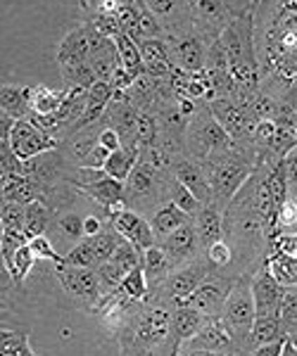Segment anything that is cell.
I'll list each match as a JSON object with an SVG mask.
<instances>
[{"label": "cell", "instance_id": "obj_1", "mask_svg": "<svg viewBox=\"0 0 297 356\" xmlns=\"http://www.w3.org/2000/svg\"><path fill=\"white\" fill-rule=\"evenodd\" d=\"M171 309L174 302L147 297L131 312L127 325L119 332L122 354H176L171 340Z\"/></svg>", "mask_w": 297, "mask_h": 356}, {"label": "cell", "instance_id": "obj_2", "mask_svg": "<svg viewBox=\"0 0 297 356\" xmlns=\"http://www.w3.org/2000/svg\"><path fill=\"white\" fill-rule=\"evenodd\" d=\"M209 176V186H212L214 202L226 209L228 202L236 197V193L245 186L252 171L257 169V147L255 145H236L226 150L219 157L209 159L204 164Z\"/></svg>", "mask_w": 297, "mask_h": 356}, {"label": "cell", "instance_id": "obj_3", "mask_svg": "<svg viewBox=\"0 0 297 356\" xmlns=\"http://www.w3.org/2000/svg\"><path fill=\"white\" fill-rule=\"evenodd\" d=\"M236 145L233 138L226 134V129L216 122V117L209 112L207 102H200L198 112L191 117L184 136V152L200 164H207L209 159L219 157L226 150Z\"/></svg>", "mask_w": 297, "mask_h": 356}, {"label": "cell", "instance_id": "obj_4", "mask_svg": "<svg viewBox=\"0 0 297 356\" xmlns=\"http://www.w3.org/2000/svg\"><path fill=\"white\" fill-rule=\"evenodd\" d=\"M255 271H243L238 275L219 316L228 325V330L233 332V337H236L238 352L241 354H250V330H252V323L257 318V307H255V295H252Z\"/></svg>", "mask_w": 297, "mask_h": 356}, {"label": "cell", "instance_id": "obj_5", "mask_svg": "<svg viewBox=\"0 0 297 356\" xmlns=\"http://www.w3.org/2000/svg\"><path fill=\"white\" fill-rule=\"evenodd\" d=\"M169 181L171 171L159 169V166L141 157L138 164L131 171V176L127 178V183H124L127 186V204L136 211H155L159 204L169 200Z\"/></svg>", "mask_w": 297, "mask_h": 356}, {"label": "cell", "instance_id": "obj_6", "mask_svg": "<svg viewBox=\"0 0 297 356\" xmlns=\"http://www.w3.org/2000/svg\"><path fill=\"white\" fill-rule=\"evenodd\" d=\"M209 112L216 117V122L226 129V134L233 138V143L241 145H252V131H255V114L250 112V105L238 102L233 97H214L207 102Z\"/></svg>", "mask_w": 297, "mask_h": 356}, {"label": "cell", "instance_id": "obj_7", "mask_svg": "<svg viewBox=\"0 0 297 356\" xmlns=\"http://www.w3.org/2000/svg\"><path fill=\"white\" fill-rule=\"evenodd\" d=\"M57 285L72 297L74 302L86 304L88 309L95 307V302L102 297V285L95 268L72 266V264H55Z\"/></svg>", "mask_w": 297, "mask_h": 356}, {"label": "cell", "instance_id": "obj_8", "mask_svg": "<svg viewBox=\"0 0 297 356\" xmlns=\"http://www.w3.org/2000/svg\"><path fill=\"white\" fill-rule=\"evenodd\" d=\"M107 36H102L98 29L93 26V22H86V24L72 29L65 38L57 45V65L62 69H72L83 62H90V55L100 48V43Z\"/></svg>", "mask_w": 297, "mask_h": 356}, {"label": "cell", "instance_id": "obj_9", "mask_svg": "<svg viewBox=\"0 0 297 356\" xmlns=\"http://www.w3.org/2000/svg\"><path fill=\"white\" fill-rule=\"evenodd\" d=\"M214 273V268L209 266V261L204 259V252L198 257V259L184 264V266H176L171 268L169 278L164 280V285L157 290V295L152 297H159V300H167V302H179L184 297L191 295L193 290L198 288L202 280H207L209 275Z\"/></svg>", "mask_w": 297, "mask_h": 356}, {"label": "cell", "instance_id": "obj_10", "mask_svg": "<svg viewBox=\"0 0 297 356\" xmlns=\"http://www.w3.org/2000/svg\"><path fill=\"white\" fill-rule=\"evenodd\" d=\"M179 354L198 356V354H241V352H238L236 337L228 330V325L219 316H214L191 340L179 344Z\"/></svg>", "mask_w": 297, "mask_h": 356}, {"label": "cell", "instance_id": "obj_11", "mask_svg": "<svg viewBox=\"0 0 297 356\" xmlns=\"http://www.w3.org/2000/svg\"><path fill=\"white\" fill-rule=\"evenodd\" d=\"M164 38H167L171 57H174L179 69L195 74L207 67L212 41H207L198 29H188L184 33H174V36H164Z\"/></svg>", "mask_w": 297, "mask_h": 356}, {"label": "cell", "instance_id": "obj_12", "mask_svg": "<svg viewBox=\"0 0 297 356\" xmlns=\"http://www.w3.org/2000/svg\"><path fill=\"white\" fill-rule=\"evenodd\" d=\"M236 278L238 275L212 273L207 280H202L191 295L179 300L176 304L193 307V309H198V312H202L204 316H221V309H224V302L233 288V283H236Z\"/></svg>", "mask_w": 297, "mask_h": 356}, {"label": "cell", "instance_id": "obj_13", "mask_svg": "<svg viewBox=\"0 0 297 356\" xmlns=\"http://www.w3.org/2000/svg\"><path fill=\"white\" fill-rule=\"evenodd\" d=\"M191 13L193 29H198L207 41H216L221 31L233 19V13L226 0H186Z\"/></svg>", "mask_w": 297, "mask_h": 356}, {"label": "cell", "instance_id": "obj_14", "mask_svg": "<svg viewBox=\"0 0 297 356\" xmlns=\"http://www.w3.org/2000/svg\"><path fill=\"white\" fill-rule=\"evenodd\" d=\"M288 292V285H283L276 275L271 273L266 259L262 261V266L257 268L252 275V295H255V307L257 316H278L281 314L283 297Z\"/></svg>", "mask_w": 297, "mask_h": 356}, {"label": "cell", "instance_id": "obj_15", "mask_svg": "<svg viewBox=\"0 0 297 356\" xmlns=\"http://www.w3.org/2000/svg\"><path fill=\"white\" fill-rule=\"evenodd\" d=\"M10 145H13L17 157L31 159L41 152L57 150L62 143L57 140V138L48 136L45 131H41L36 124L29 122V119H19V122L15 124L13 134H10Z\"/></svg>", "mask_w": 297, "mask_h": 356}, {"label": "cell", "instance_id": "obj_16", "mask_svg": "<svg viewBox=\"0 0 297 356\" xmlns=\"http://www.w3.org/2000/svg\"><path fill=\"white\" fill-rule=\"evenodd\" d=\"M107 221H110V226L114 231L119 235H124L127 240H131L141 252L157 245V235L152 231L147 216H143L141 211L131 209V207H127V209H122V211H114V214L107 216Z\"/></svg>", "mask_w": 297, "mask_h": 356}, {"label": "cell", "instance_id": "obj_17", "mask_svg": "<svg viewBox=\"0 0 297 356\" xmlns=\"http://www.w3.org/2000/svg\"><path fill=\"white\" fill-rule=\"evenodd\" d=\"M77 191L81 193L83 197L93 200L95 204L102 207L107 216L114 214V211L127 209V207H129L127 204V186H124L122 181H117V178H112V176H102V178H98V181H93V183L79 186Z\"/></svg>", "mask_w": 297, "mask_h": 356}, {"label": "cell", "instance_id": "obj_18", "mask_svg": "<svg viewBox=\"0 0 297 356\" xmlns=\"http://www.w3.org/2000/svg\"><path fill=\"white\" fill-rule=\"evenodd\" d=\"M159 245L167 252L174 268L184 266V264L198 259V257L202 254V245H200V238H198V231H195V226H193V221L176 228L174 233H169L164 240H159Z\"/></svg>", "mask_w": 297, "mask_h": 356}, {"label": "cell", "instance_id": "obj_19", "mask_svg": "<svg viewBox=\"0 0 297 356\" xmlns=\"http://www.w3.org/2000/svg\"><path fill=\"white\" fill-rule=\"evenodd\" d=\"M171 174H174V178H179L184 186L191 188V191L195 193V197L202 204L214 202L212 186H209V176H207L204 164L195 162V159L188 157V154L184 152V154H179V157L174 159V164H171Z\"/></svg>", "mask_w": 297, "mask_h": 356}, {"label": "cell", "instance_id": "obj_20", "mask_svg": "<svg viewBox=\"0 0 297 356\" xmlns=\"http://www.w3.org/2000/svg\"><path fill=\"white\" fill-rule=\"evenodd\" d=\"M141 3L159 19V24L164 26V36H174V33L193 29L186 0H141Z\"/></svg>", "mask_w": 297, "mask_h": 356}, {"label": "cell", "instance_id": "obj_21", "mask_svg": "<svg viewBox=\"0 0 297 356\" xmlns=\"http://www.w3.org/2000/svg\"><path fill=\"white\" fill-rule=\"evenodd\" d=\"M138 45H141L143 65H145L147 76L169 81L179 67H176L174 57H171L167 38H145V41H141Z\"/></svg>", "mask_w": 297, "mask_h": 356}, {"label": "cell", "instance_id": "obj_22", "mask_svg": "<svg viewBox=\"0 0 297 356\" xmlns=\"http://www.w3.org/2000/svg\"><path fill=\"white\" fill-rule=\"evenodd\" d=\"M209 318H214V316H204L202 312L186 307V304H174V309H171V340L176 344V354H179V344L191 340L195 332L202 330L209 323Z\"/></svg>", "mask_w": 297, "mask_h": 356}, {"label": "cell", "instance_id": "obj_23", "mask_svg": "<svg viewBox=\"0 0 297 356\" xmlns=\"http://www.w3.org/2000/svg\"><path fill=\"white\" fill-rule=\"evenodd\" d=\"M141 264H143V271H145V278H147V288H150V297L157 295V290L164 285V280L169 278L171 273V261L167 257V252L162 250V245H152L147 250H143V257H141Z\"/></svg>", "mask_w": 297, "mask_h": 356}, {"label": "cell", "instance_id": "obj_24", "mask_svg": "<svg viewBox=\"0 0 297 356\" xmlns=\"http://www.w3.org/2000/svg\"><path fill=\"white\" fill-rule=\"evenodd\" d=\"M224 211L226 209H221L216 202H209V204H204L195 214V219H193V226H195V231H198L202 250L224 238Z\"/></svg>", "mask_w": 297, "mask_h": 356}, {"label": "cell", "instance_id": "obj_25", "mask_svg": "<svg viewBox=\"0 0 297 356\" xmlns=\"http://www.w3.org/2000/svg\"><path fill=\"white\" fill-rule=\"evenodd\" d=\"M147 221H150L152 231L157 235V243H159V240H164L169 233H174L176 228L191 223L193 216H188L179 204H174L171 200H167V202H162L150 216H147Z\"/></svg>", "mask_w": 297, "mask_h": 356}, {"label": "cell", "instance_id": "obj_26", "mask_svg": "<svg viewBox=\"0 0 297 356\" xmlns=\"http://www.w3.org/2000/svg\"><path fill=\"white\" fill-rule=\"evenodd\" d=\"M29 90L31 86H17V83H3L0 86V112L10 114L13 119H26L31 112L29 102Z\"/></svg>", "mask_w": 297, "mask_h": 356}, {"label": "cell", "instance_id": "obj_27", "mask_svg": "<svg viewBox=\"0 0 297 356\" xmlns=\"http://www.w3.org/2000/svg\"><path fill=\"white\" fill-rule=\"evenodd\" d=\"M86 216L79 214V211H57L53 228L48 231V235L53 238V243L57 238L70 243L72 247L79 243V240L86 238Z\"/></svg>", "mask_w": 297, "mask_h": 356}, {"label": "cell", "instance_id": "obj_28", "mask_svg": "<svg viewBox=\"0 0 297 356\" xmlns=\"http://www.w3.org/2000/svg\"><path fill=\"white\" fill-rule=\"evenodd\" d=\"M138 159H141L138 145H122L119 150L110 152V157H107V162H105L107 176L127 183V178L131 176V171H134V166L138 164Z\"/></svg>", "mask_w": 297, "mask_h": 356}, {"label": "cell", "instance_id": "obj_29", "mask_svg": "<svg viewBox=\"0 0 297 356\" xmlns=\"http://www.w3.org/2000/svg\"><path fill=\"white\" fill-rule=\"evenodd\" d=\"M57 211L50 209L43 200H36V202H29L26 204V216H24V233L26 238H36V235H45L53 228Z\"/></svg>", "mask_w": 297, "mask_h": 356}, {"label": "cell", "instance_id": "obj_30", "mask_svg": "<svg viewBox=\"0 0 297 356\" xmlns=\"http://www.w3.org/2000/svg\"><path fill=\"white\" fill-rule=\"evenodd\" d=\"M90 67H93L98 79H107V81H110L114 76V72L122 67V57H119L114 38H105V41L100 43V48L90 55Z\"/></svg>", "mask_w": 297, "mask_h": 356}, {"label": "cell", "instance_id": "obj_31", "mask_svg": "<svg viewBox=\"0 0 297 356\" xmlns=\"http://www.w3.org/2000/svg\"><path fill=\"white\" fill-rule=\"evenodd\" d=\"M65 95H67L65 86H62L60 90H53V88H48V86H43V83L31 86V90H29L31 112H36V114H57V110L62 107V102H65Z\"/></svg>", "mask_w": 297, "mask_h": 356}, {"label": "cell", "instance_id": "obj_32", "mask_svg": "<svg viewBox=\"0 0 297 356\" xmlns=\"http://www.w3.org/2000/svg\"><path fill=\"white\" fill-rule=\"evenodd\" d=\"M281 335H288V332L283 330L281 316H257L252 330H250V354H255L257 347L276 340V337H281Z\"/></svg>", "mask_w": 297, "mask_h": 356}, {"label": "cell", "instance_id": "obj_33", "mask_svg": "<svg viewBox=\"0 0 297 356\" xmlns=\"http://www.w3.org/2000/svg\"><path fill=\"white\" fill-rule=\"evenodd\" d=\"M114 43H117L119 57H122V67L127 69L129 74H134L136 79L145 74V65H143V53H141V45L138 41L129 36V33H119L114 36Z\"/></svg>", "mask_w": 297, "mask_h": 356}, {"label": "cell", "instance_id": "obj_34", "mask_svg": "<svg viewBox=\"0 0 297 356\" xmlns=\"http://www.w3.org/2000/svg\"><path fill=\"white\" fill-rule=\"evenodd\" d=\"M0 354L3 356H33L31 340H29L26 330H17L3 325L0 330Z\"/></svg>", "mask_w": 297, "mask_h": 356}, {"label": "cell", "instance_id": "obj_35", "mask_svg": "<svg viewBox=\"0 0 297 356\" xmlns=\"http://www.w3.org/2000/svg\"><path fill=\"white\" fill-rule=\"evenodd\" d=\"M167 195H169L171 202L179 204L188 216H193V219H195V214H198V211L204 207V204L200 202V200L195 197V193H193L188 186H184V183H181L179 178H174V174H171V181H169V191H167Z\"/></svg>", "mask_w": 297, "mask_h": 356}, {"label": "cell", "instance_id": "obj_36", "mask_svg": "<svg viewBox=\"0 0 297 356\" xmlns=\"http://www.w3.org/2000/svg\"><path fill=\"white\" fill-rule=\"evenodd\" d=\"M202 252H204V259L209 261V266L214 268V273H226V268L233 266V259H236V257H233V247L228 245L226 238L216 240V243H212L209 247H204Z\"/></svg>", "mask_w": 297, "mask_h": 356}, {"label": "cell", "instance_id": "obj_37", "mask_svg": "<svg viewBox=\"0 0 297 356\" xmlns=\"http://www.w3.org/2000/svg\"><path fill=\"white\" fill-rule=\"evenodd\" d=\"M90 243H93L95 257H98V266H100V264H105V261L112 259L117 245L122 243V235L114 231V228L110 226V221H107L105 231H100L98 235H90Z\"/></svg>", "mask_w": 297, "mask_h": 356}, {"label": "cell", "instance_id": "obj_38", "mask_svg": "<svg viewBox=\"0 0 297 356\" xmlns=\"http://www.w3.org/2000/svg\"><path fill=\"white\" fill-rule=\"evenodd\" d=\"M122 290L127 292L134 302H145L150 297V288H147V278H145V271H143V264L134 266L131 271L127 273L122 283Z\"/></svg>", "mask_w": 297, "mask_h": 356}, {"label": "cell", "instance_id": "obj_39", "mask_svg": "<svg viewBox=\"0 0 297 356\" xmlns=\"http://www.w3.org/2000/svg\"><path fill=\"white\" fill-rule=\"evenodd\" d=\"M65 264H72V266H86V268H98V257H95L93 243H90L88 235H86L83 240H79L70 252H65Z\"/></svg>", "mask_w": 297, "mask_h": 356}, {"label": "cell", "instance_id": "obj_40", "mask_svg": "<svg viewBox=\"0 0 297 356\" xmlns=\"http://www.w3.org/2000/svg\"><path fill=\"white\" fill-rule=\"evenodd\" d=\"M24 216L26 204L15 202V200H3V209H0L3 231H24Z\"/></svg>", "mask_w": 297, "mask_h": 356}, {"label": "cell", "instance_id": "obj_41", "mask_svg": "<svg viewBox=\"0 0 297 356\" xmlns=\"http://www.w3.org/2000/svg\"><path fill=\"white\" fill-rule=\"evenodd\" d=\"M29 245H31V250H33V254H36V259H38V261L65 264V254H62V252L57 250V245L53 243V238H50L48 233L31 238V240H29Z\"/></svg>", "mask_w": 297, "mask_h": 356}, {"label": "cell", "instance_id": "obj_42", "mask_svg": "<svg viewBox=\"0 0 297 356\" xmlns=\"http://www.w3.org/2000/svg\"><path fill=\"white\" fill-rule=\"evenodd\" d=\"M276 231L278 233H295L297 231V193L290 191L283 200L281 209L276 214Z\"/></svg>", "mask_w": 297, "mask_h": 356}, {"label": "cell", "instance_id": "obj_43", "mask_svg": "<svg viewBox=\"0 0 297 356\" xmlns=\"http://www.w3.org/2000/svg\"><path fill=\"white\" fill-rule=\"evenodd\" d=\"M36 254H33L31 245L24 243L17 250L15 254V273H13V285H24V280L29 278V273H31V268L36 266Z\"/></svg>", "mask_w": 297, "mask_h": 356}, {"label": "cell", "instance_id": "obj_44", "mask_svg": "<svg viewBox=\"0 0 297 356\" xmlns=\"http://www.w3.org/2000/svg\"><path fill=\"white\" fill-rule=\"evenodd\" d=\"M98 278H100V285H102V292H112V290H117V288H122V283H124V278H127V268L124 266H119V264H114V261H105V264H100L98 268Z\"/></svg>", "mask_w": 297, "mask_h": 356}, {"label": "cell", "instance_id": "obj_45", "mask_svg": "<svg viewBox=\"0 0 297 356\" xmlns=\"http://www.w3.org/2000/svg\"><path fill=\"white\" fill-rule=\"evenodd\" d=\"M141 257H143V252L136 247L131 240H127L122 235V243L117 245V250H114V254H112V259L114 264H119V266H124L127 271H131L134 266H138L141 264Z\"/></svg>", "mask_w": 297, "mask_h": 356}, {"label": "cell", "instance_id": "obj_46", "mask_svg": "<svg viewBox=\"0 0 297 356\" xmlns=\"http://www.w3.org/2000/svg\"><path fill=\"white\" fill-rule=\"evenodd\" d=\"M281 323H283V330L285 332H293L297 328V288L290 285L288 292L283 297V304H281Z\"/></svg>", "mask_w": 297, "mask_h": 356}, {"label": "cell", "instance_id": "obj_47", "mask_svg": "<svg viewBox=\"0 0 297 356\" xmlns=\"http://www.w3.org/2000/svg\"><path fill=\"white\" fill-rule=\"evenodd\" d=\"M88 22H93V26L98 29L102 36H107V38H114V36H119V33L124 31V29H122V22H119V17H117V13L93 15V17H88Z\"/></svg>", "mask_w": 297, "mask_h": 356}, {"label": "cell", "instance_id": "obj_48", "mask_svg": "<svg viewBox=\"0 0 297 356\" xmlns=\"http://www.w3.org/2000/svg\"><path fill=\"white\" fill-rule=\"evenodd\" d=\"M131 3H136V0H81L88 17L102 15V13H119L124 5H131Z\"/></svg>", "mask_w": 297, "mask_h": 356}, {"label": "cell", "instance_id": "obj_49", "mask_svg": "<svg viewBox=\"0 0 297 356\" xmlns=\"http://www.w3.org/2000/svg\"><path fill=\"white\" fill-rule=\"evenodd\" d=\"M269 250H281L285 254L297 257V231L295 233H276V238L271 240Z\"/></svg>", "mask_w": 297, "mask_h": 356}, {"label": "cell", "instance_id": "obj_50", "mask_svg": "<svg viewBox=\"0 0 297 356\" xmlns=\"http://www.w3.org/2000/svg\"><path fill=\"white\" fill-rule=\"evenodd\" d=\"M134 81H136V76H134V74H129L124 67H119L117 72H114V76L110 79L114 90H129L131 86H134Z\"/></svg>", "mask_w": 297, "mask_h": 356}, {"label": "cell", "instance_id": "obj_51", "mask_svg": "<svg viewBox=\"0 0 297 356\" xmlns=\"http://www.w3.org/2000/svg\"><path fill=\"white\" fill-rule=\"evenodd\" d=\"M285 337H288V335H281V337H276V340L262 344V347H257V349H255V354H257V356H281Z\"/></svg>", "mask_w": 297, "mask_h": 356}, {"label": "cell", "instance_id": "obj_52", "mask_svg": "<svg viewBox=\"0 0 297 356\" xmlns=\"http://www.w3.org/2000/svg\"><path fill=\"white\" fill-rule=\"evenodd\" d=\"M228 8H231L233 17L243 15V13H250V10H257V5H259V0H226Z\"/></svg>", "mask_w": 297, "mask_h": 356}, {"label": "cell", "instance_id": "obj_53", "mask_svg": "<svg viewBox=\"0 0 297 356\" xmlns=\"http://www.w3.org/2000/svg\"><path fill=\"white\" fill-rule=\"evenodd\" d=\"M83 226H86V235H88V238L90 235H98L100 231H105V221H102L98 214H86Z\"/></svg>", "mask_w": 297, "mask_h": 356}, {"label": "cell", "instance_id": "obj_54", "mask_svg": "<svg viewBox=\"0 0 297 356\" xmlns=\"http://www.w3.org/2000/svg\"><path fill=\"white\" fill-rule=\"evenodd\" d=\"M281 356H297V347H295V342L290 340V337H285V342H283V352Z\"/></svg>", "mask_w": 297, "mask_h": 356}, {"label": "cell", "instance_id": "obj_55", "mask_svg": "<svg viewBox=\"0 0 297 356\" xmlns=\"http://www.w3.org/2000/svg\"><path fill=\"white\" fill-rule=\"evenodd\" d=\"M288 337H290V340L295 342V347H297V328H295L293 332H288Z\"/></svg>", "mask_w": 297, "mask_h": 356}, {"label": "cell", "instance_id": "obj_56", "mask_svg": "<svg viewBox=\"0 0 297 356\" xmlns=\"http://www.w3.org/2000/svg\"><path fill=\"white\" fill-rule=\"evenodd\" d=\"M295 288H297V285H295Z\"/></svg>", "mask_w": 297, "mask_h": 356}]
</instances>
